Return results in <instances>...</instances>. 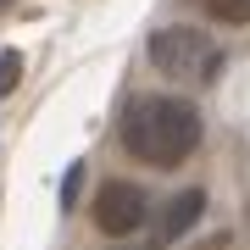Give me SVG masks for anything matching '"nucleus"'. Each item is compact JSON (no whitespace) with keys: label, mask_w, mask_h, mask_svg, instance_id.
Returning a JSON list of instances; mask_svg holds the SVG:
<instances>
[{"label":"nucleus","mask_w":250,"mask_h":250,"mask_svg":"<svg viewBox=\"0 0 250 250\" xmlns=\"http://www.w3.org/2000/svg\"><path fill=\"white\" fill-rule=\"evenodd\" d=\"M123 145L145 167H178L200 145V111L189 100H161V95L134 100L123 117Z\"/></svg>","instance_id":"f257e3e1"},{"label":"nucleus","mask_w":250,"mask_h":250,"mask_svg":"<svg viewBox=\"0 0 250 250\" xmlns=\"http://www.w3.org/2000/svg\"><path fill=\"white\" fill-rule=\"evenodd\" d=\"M150 62L172 78H211L217 72V45L200 28H161L150 39Z\"/></svg>","instance_id":"f03ea898"},{"label":"nucleus","mask_w":250,"mask_h":250,"mask_svg":"<svg viewBox=\"0 0 250 250\" xmlns=\"http://www.w3.org/2000/svg\"><path fill=\"white\" fill-rule=\"evenodd\" d=\"M95 223H100V233H134L145 223V189L139 184H106L95 195Z\"/></svg>","instance_id":"7ed1b4c3"},{"label":"nucleus","mask_w":250,"mask_h":250,"mask_svg":"<svg viewBox=\"0 0 250 250\" xmlns=\"http://www.w3.org/2000/svg\"><path fill=\"white\" fill-rule=\"evenodd\" d=\"M200 211H206V195H200V189H184V195H172V200H167V211H161V223H156V250H161V245H172V239H184V233L200 223Z\"/></svg>","instance_id":"20e7f679"},{"label":"nucleus","mask_w":250,"mask_h":250,"mask_svg":"<svg viewBox=\"0 0 250 250\" xmlns=\"http://www.w3.org/2000/svg\"><path fill=\"white\" fill-rule=\"evenodd\" d=\"M206 11L217 22H250V0H206Z\"/></svg>","instance_id":"39448f33"},{"label":"nucleus","mask_w":250,"mask_h":250,"mask_svg":"<svg viewBox=\"0 0 250 250\" xmlns=\"http://www.w3.org/2000/svg\"><path fill=\"white\" fill-rule=\"evenodd\" d=\"M17 78H22V56L17 50H0V100L17 89Z\"/></svg>","instance_id":"423d86ee"},{"label":"nucleus","mask_w":250,"mask_h":250,"mask_svg":"<svg viewBox=\"0 0 250 250\" xmlns=\"http://www.w3.org/2000/svg\"><path fill=\"white\" fill-rule=\"evenodd\" d=\"M78 178H83V167H78V161H72V172L62 178V200H67V206H72V195H78Z\"/></svg>","instance_id":"0eeeda50"},{"label":"nucleus","mask_w":250,"mask_h":250,"mask_svg":"<svg viewBox=\"0 0 250 250\" xmlns=\"http://www.w3.org/2000/svg\"><path fill=\"white\" fill-rule=\"evenodd\" d=\"M6 6H11V0H0V11H6Z\"/></svg>","instance_id":"6e6552de"}]
</instances>
